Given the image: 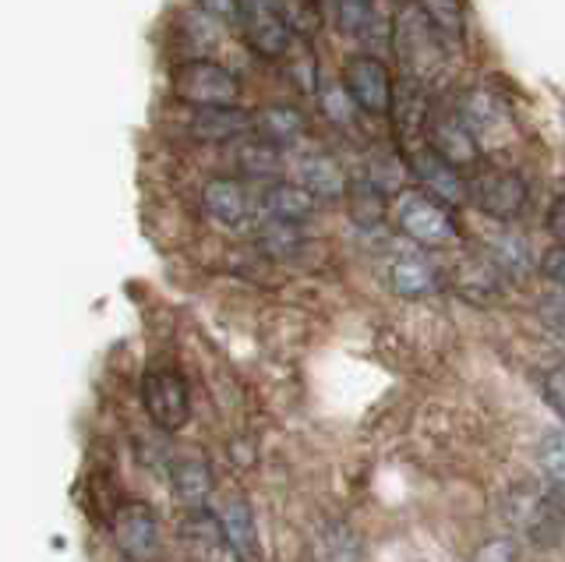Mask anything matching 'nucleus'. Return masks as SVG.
<instances>
[{"label": "nucleus", "mask_w": 565, "mask_h": 562, "mask_svg": "<svg viewBox=\"0 0 565 562\" xmlns=\"http://www.w3.org/2000/svg\"><path fill=\"white\" fill-rule=\"evenodd\" d=\"M396 226L420 248H446L459 237L456 216L449 213V205L435 199L424 188H406L396 195Z\"/></svg>", "instance_id": "1"}, {"label": "nucleus", "mask_w": 565, "mask_h": 562, "mask_svg": "<svg viewBox=\"0 0 565 562\" xmlns=\"http://www.w3.org/2000/svg\"><path fill=\"white\" fill-rule=\"evenodd\" d=\"M505 520L534 544H552L565 527V499L558 488L523 485L505 499Z\"/></svg>", "instance_id": "2"}, {"label": "nucleus", "mask_w": 565, "mask_h": 562, "mask_svg": "<svg viewBox=\"0 0 565 562\" xmlns=\"http://www.w3.org/2000/svg\"><path fill=\"white\" fill-rule=\"evenodd\" d=\"M396 54L411 72V82L417 85L435 78L441 64H446V40L438 36L414 4L403 8L396 19Z\"/></svg>", "instance_id": "3"}, {"label": "nucleus", "mask_w": 565, "mask_h": 562, "mask_svg": "<svg viewBox=\"0 0 565 562\" xmlns=\"http://www.w3.org/2000/svg\"><path fill=\"white\" fill-rule=\"evenodd\" d=\"M173 93L191 107H237L241 78L216 61H188L173 72Z\"/></svg>", "instance_id": "4"}, {"label": "nucleus", "mask_w": 565, "mask_h": 562, "mask_svg": "<svg viewBox=\"0 0 565 562\" xmlns=\"http://www.w3.org/2000/svg\"><path fill=\"white\" fill-rule=\"evenodd\" d=\"M141 407L163 432H181L191 417V393L181 372L173 368H152L141 379Z\"/></svg>", "instance_id": "5"}, {"label": "nucleus", "mask_w": 565, "mask_h": 562, "mask_svg": "<svg viewBox=\"0 0 565 562\" xmlns=\"http://www.w3.org/2000/svg\"><path fill=\"white\" fill-rule=\"evenodd\" d=\"M343 93L350 96V103L358 110L371 114V117H385L388 107H393V75H388V67L371 57V54H361V57H350L343 64Z\"/></svg>", "instance_id": "6"}, {"label": "nucleus", "mask_w": 565, "mask_h": 562, "mask_svg": "<svg viewBox=\"0 0 565 562\" xmlns=\"http://www.w3.org/2000/svg\"><path fill=\"white\" fill-rule=\"evenodd\" d=\"M424 146H428L441 163L452 170H467L481 163V146H477V135L459 114H441L428 110L424 120Z\"/></svg>", "instance_id": "7"}, {"label": "nucleus", "mask_w": 565, "mask_h": 562, "mask_svg": "<svg viewBox=\"0 0 565 562\" xmlns=\"http://www.w3.org/2000/svg\"><path fill=\"white\" fill-rule=\"evenodd\" d=\"M241 19H244V40L265 61L287 57L294 43V29L273 0H241Z\"/></svg>", "instance_id": "8"}, {"label": "nucleus", "mask_w": 565, "mask_h": 562, "mask_svg": "<svg viewBox=\"0 0 565 562\" xmlns=\"http://www.w3.org/2000/svg\"><path fill=\"white\" fill-rule=\"evenodd\" d=\"M110 538L124 559H131V562L152 559L159 549V520L152 513V506L138 499L120 502L110 517Z\"/></svg>", "instance_id": "9"}, {"label": "nucleus", "mask_w": 565, "mask_h": 562, "mask_svg": "<svg viewBox=\"0 0 565 562\" xmlns=\"http://www.w3.org/2000/svg\"><path fill=\"white\" fill-rule=\"evenodd\" d=\"M467 199L491 220H516L526 205V184L512 170H481L467 181Z\"/></svg>", "instance_id": "10"}, {"label": "nucleus", "mask_w": 565, "mask_h": 562, "mask_svg": "<svg viewBox=\"0 0 565 562\" xmlns=\"http://www.w3.org/2000/svg\"><path fill=\"white\" fill-rule=\"evenodd\" d=\"M311 562H361L364 559V541L343 520H329L311 534Z\"/></svg>", "instance_id": "11"}, {"label": "nucleus", "mask_w": 565, "mask_h": 562, "mask_svg": "<svg viewBox=\"0 0 565 562\" xmlns=\"http://www.w3.org/2000/svg\"><path fill=\"white\" fill-rule=\"evenodd\" d=\"M388 284H393V290L399 297H428V294H438L441 273L428 255L411 252V255L393 258V266H388Z\"/></svg>", "instance_id": "12"}, {"label": "nucleus", "mask_w": 565, "mask_h": 562, "mask_svg": "<svg viewBox=\"0 0 565 562\" xmlns=\"http://www.w3.org/2000/svg\"><path fill=\"white\" fill-rule=\"evenodd\" d=\"M170 488L181 502L202 509V502L212 496V467L202 460V456H191V453L177 456L170 464Z\"/></svg>", "instance_id": "13"}, {"label": "nucleus", "mask_w": 565, "mask_h": 562, "mask_svg": "<svg viewBox=\"0 0 565 562\" xmlns=\"http://www.w3.org/2000/svg\"><path fill=\"white\" fill-rule=\"evenodd\" d=\"M220 531L226 549L234 552L241 562H252L258 555V538H255V517H252V506H247L241 496H234L226 502L223 517H220Z\"/></svg>", "instance_id": "14"}, {"label": "nucleus", "mask_w": 565, "mask_h": 562, "mask_svg": "<svg viewBox=\"0 0 565 562\" xmlns=\"http://www.w3.org/2000/svg\"><path fill=\"white\" fill-rule=\"evenodd\" d=\"M202 205L212 220H220L226 226H241L252 213V205H247V191L241 181H230V178H216L209 181L205 191H202Z\"/></svg>", "instance_id": "15"}, {"label": "nucleus", "mask_w": 565, "mask_h": 562, "mask_svg": "<svg viewBox=\"0 0 565 562\" xmlns=\"http://www.w3.org/2000/svg\"><path fill=\"white\" fill-rule=\"evenodd\" d=\"M252 128V114L237 107H199L191 117V135L202 142H230Z\"/></svg>", "instance_id": "16"}, {"label": "nucleus", "mask_w": 565, "mask_h": 562, "mask_svg": "<svg viewBox=\"0 0 565 562\" xmlns=\"http://www.w3.org/2000/svg\"><path fill=\"white\" fill-rule=\"evenodd\" d=\"M456 290L473 305H488L491 297H499L502 290V273L484 255L467 258V262H459V269H456Z\"/></svg>", "instance_id": "17"}, {"label": "nucleus", "mask_w": 565, "mask_h": 562, "mask_svg": "<svg viewBox=\"0 0 565 562\" xmlns=\"http://www.w3.org/2000/svg\"><path fill=\"white\" fill-rule=\"evenodd\" d=\"M347 173L326 152H315L300 160V188H308L315 199H343L347 195Z\"/></svg>", "instance_id": "18"}, {"label": "nucleus", "mask_w": 565, "mask_h": 562, "mask_svg": "<svg viewBox=\"0 0 565 562\" xmlns=\"http://www.w3.org/2000/svg\"><path fill=\"white\" fill-rule=\"evenodd\" d=\"M265 213H269V220H282V223H305L315 216V209H318V199L311 195L308 188H300V184H287V181H279L273 184L269 191H265Z\"/></svg>", "instance_id": "19"}, {"label": "nucleus", "mask_w": 565, "mask_h": 562, "mask_svg": "<svg viewBox=\"0 0 565 562\" xmlns=\"http://www.w3.org/2000/svg\"><path fill=\"white\" fill-rule=\"evenodd\" d=\"M255 128L262 131L265 142L279 149V146H290L300 138V131H305V114L294 107H265L255 117Z\"/></svg>", "instance_id": "20"}, {"label": "nucleus", "mask_w": 565, "mask_h": 562, "mask_svg": "<svg viewBox=\"0 0 565 562\" xmlns=\"http://www.w3.org/2000/svg\"><path fill=\"white\" fill-rule=\"evenodd\" d=\"M414 8L428 19V25L446 43H456L459 36H463V25H467L463 0H414Z\"/></svg>", "instance_id": "21"}, {"label": "nucleus", "mask_w": 565, "mask_h": 562, "mask_svg": "<svg viewBox=\"0 0 565 562\" xmlns=\"http://www.w3.org/2000/svg\"><path fill=\"white\" fill-rule=\"evenodd\" d=\"M347 202H350V216L361 226H379L385 220V191L375 188L367 178L347 184Z\"/></svg>", "instance_id": "22"}, {"label": "nucleus", "mask_w": 565, "mask_h": 562, "mask_svg": "<svg viewBox=\"0 0 565 562\" xmlns=\"http://www.w3.org/2000/svg\"><path fill=\"white\" fill-rule=\"evenodd\" d=\"M258 244H262V252L265 255H273V258H287L300 248V231L294 223H282V220H269L258 231Z\"/></svg>", "instance_id": "23"}, {"label": "nucleus", "mask_w": 565, "mask_h": 562, "mask_svg": "<svg viewBox=\"0 0 565 562\" xmlns=\"http://www.w3.org/2000/svg\"><path fill=\"white\" fill-rule=\"evenodd\" d=\"M241 170L247 173V178H258V181H276L279 173V149L269 146V142H255L241 149Z\"/></svg>", "instance_id": "24"}, {"label": "nucleus", "mask_w": 565, "mask_h": 562, "mask_svg": "<svg viewBox=\"0 0 565 562\" xmlns=\"http://www.w3.org/2000/svg\"><path fill=\"white\" fill-rule=\"evenodd\" d=\"M541 470L552 478L555 485H565V428L562 432H547L544 443L537 449Z\"/></svg>", "instance_id": "25"}, {"label": "nucleus", "mask_w": 565, "mask_h": 562, "mask_svg": "<svg viewBox=\"0 0 565 562\" xmlns=\"http://www.w3.org/2000/svg\"><path fill=\"white\" fill-rule=\"evenodd\" d=\"M375 14V0H335V19L347 36H361Z\"/></svg>", "instance_id": "26"}, {"label": "nucleus", "mask_w": 565, "mask_h": 562, "mask_svg": "<svg viewBox=\"0 0 565 562\" xmlns=\"http://www.w3.org/2000/svg\"><path fill=\"white\" fill-rule=\"evenodd\" d=\"M473 562H520V544L512 538H491L477 549Z\"/></svg>", "instance_id": "27"}, {"label": "nucleus", "mask_w": 565, "mask_h": 562, "mask_svg": "<svg viewBox=\"0 0 565 562\" xmlns=\"http://www.w3.org/2000/svg\"><path fill=\"white\" fill-rule=\"evenodd\" d=\"M544 396H547V403L562 414V421H565V361L562 364H555L552 372L544 375Z\"/></svg>", "instance_id": "28"}, {"label": "nucleus", "mask_w": 565, "mask_h": 562, "mask_svg": "<svg viewBox=\"0 0 565 562\" xmlns=\"http://www.w3.org/2000/svg\"><path fill=\"white\" fill-rule=\"evenodd\" d=\"M541 269H544V276L552 279V284H558L562 290H565V248H547L544 252V258H541Z\"/></svg>", "instance_id": "29"}, {"label": "nucleus", "mask_w": 565, "mask_h": 562, "mask_svg": "<svg viewBox=\"0 0 565 562\" xmlns=\"http://www.w3.org/2000/svg\"><path fill=\"white\" fill-rule=\"evenodd\" d=\"M199 8L209 14V19L234 22L237 14H241V0H199Z\"/></svg>", "instance_id": "30"}, {"label": "nucleus", "mask_w": 565, "mask_h": 562, "mask_svg": "<svg viewBox=\"0 0 565 562\" xmlns=\"http://www.w3.org/2000/svg\"><path fill=\"white\" fill-rule=\"evenodd\" d=\"M322 103H326V114L335 117V125H347V107H353V103L343 93V85H340V89H326L322 93Z\"/></svg>", "instance_id": "31"}, {"label": "nucleus", "mask_w": 565, "mask_h": 562, "mask_svg": "<svg viewBox=\"0 0 565 562\" xmlns=\"http://www.w3.org/2000/svg\"><path fill=\"white\" fill-rule=\"evenodd\" d=\"M547 231L558 241V248H565V195L555 199V205L547 209Z\"/></svg>", "instance_id": "32"}]
</instances>
